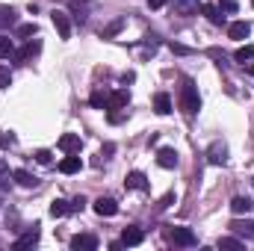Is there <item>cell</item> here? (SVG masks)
I'll list each match as a JSON object with an SVG mask.
<instances>
[{
    "label": "cell",
    "instance_id": "cell-7",
    "mask_svg": "<svg viewBox=\"0 0 254 251\" xmlns=\"http://www.w3.org/2000/svg\"><path fill=\"white\" fill-rule=\"evenodd\" d=\"M39 51H42V42H39V39H33V42H27L21 51H15V57H12V60H18V63H27V60H33Z\"/></svg>",
    "mask_w": 254,
    "mask_h": 251
},
{
    "label": "cell",
    "instance_id": "cell-3",
    "mask_svg": "<svg viewBox=\"0 0 254 251\" xmlns=\"http://www.w3.org/2000/svg\"><path fill=\"white\" fill-rule=\"evenodd\" d=\"M71 251H95L98 249V237H92V234H77V237H71Z\"/></svg>",
    "mask_w": 254,
    "mask_h": 251
},
{
    "label": "cell",
    "instance_id": "cell-13",
    "mask_svg": "<svg viewBox=\"0 0 254 251\" xmlns=\"http://www.w3.org/2000/svg\"><path fill=\"white\" fill-rule=\"evenodd\" d=\"M95 213H98V216H116V213H119V204H116L113 198H98V201H95Z\"/></svg>",
    "mask_w": 254,
    "mask_h": 251
},
{
    "label": "cell",
    "instance_id": "cell-17",
    "mask_svg": "<svg viewBox=\"0 0 254 251\" xmlns=\"http://www.w3.org/2000/svg\"><path fill=\"white\" fill-rule=\"evenodd\" d=\"M154 110H157V116H169L172 113V98L166 92H157L154 95Z\"/></svg>",
    "mask_w": 254,
    "mask_h": 251
},
{
    "label": "cell",
    "instance_id": "cell-21",
    "mask_svg": "<svg viewBox=\"0 0 254 251\" xmlns=\"http://www.w3.org/2000/svg\"><path fill=\"white\" fill-rule=\"evenodd\" d=\"M231 231L246 240H254V222H231Z\"/></svg>",
    "mask_w": 254,
    "mask_h": 251
},
{
    "label": "cell",
    "instance_id": "cell-25",
    "mask_svg": "<svg viewBox=\"0 0 254 251\" xmlns=\"http://www.w3.org/2000/svg\"><path fill=\"white\" fill-rule=\"evenodd\" d=\"M219 249L243 251V249H246V243H243V240H237V237H222V240H219Z\"/></svg>",
    "mask_w": 254,
    "mask_h": 251
},
{
    "label": "cell",
    "instance_id": "cell-41",
    "mask_svg": "<svg viewBox=\"0 0 254 251\" xmlns=\"http://www.w3.org/2000/svg\"><path fill=\"white\" fill-rule=\"evenodd\" d=\"M249 74H252V77H254V65H249Z\"/></svg>",
    "mask_w": 254,
    "mask_h": 251
},
{
    "label": "cell",
    "instance_id": "cell-40",
    "mask_svg": "<svg viewBox=\"0 0 254 251\" xmlns=\"http://www.w3.org/2000/svg\"><path fill=\"white\" fill-rule=\"evenodd\" d=\"M166 3H169V0H148V6H151V9H163Z\"/></svg>",
    "mask_w": 254,
    "mask_h": 251
},
{
    "label": "cell",
    "instance_id": "cell-33",
    "mask_svg": "<svg viewBox=\"0 0 254 251\" xmlns=\"http://www.w3.org/2000/svg\"><path fill=\"white\" fill-rule=\"evenodd\" d=\"M9 86H12V74H9V68L0 65V89H9Z\"/></svg>",
    "mask_w": 254,
    "mask_h": 251
},
{
    "label": "cell",
    "instance_id": "cell-22",
    "mask_svg": "<svg viewBox=\"0 0 254 251\" xmlns=\"http://www.w3.org/2000/svg\"><path fill=\"white\" fill-rule=\"evenodd\" d=\"M15 21H18L15 9H12V6H0V30H6V27H15Z\"/></svg>",
    "mask_w": 254,
    "mask_h": 251
},
{
    "label": "cell",
    "instance_id": "cell-32",
    "mask_svg": "<svg viewBox=\"0 0 254 251\" xmlns=\"http://www.w3.org/2000/svg\"><path fill=\"white\" fill-rule=\"evenodd\" d=\"M51 160H54V154H51V151H45V148H42V151H36V163L51 166Z\"/></svg>",
    "mask_w": 254,
    "mask_h": 251
},
{
    "label": "cell",
    "instance_id": "cell-14",
    "mask_svg": "<svg viewBox=\"0 0 254 251\" xmlns=\"http://www.w3.org/2000/svg\"><path fill=\"white\" fill-rule=\"evenodd\" d=\"M231 210L237 213V216H249L254 210V204H252V198H246V195H237L234 201H231Z\"/></svg>",
    "mask_w": 254,
    "mask_h": 251
},
{
    "label": "cell",
    "instance_id": "cell-5",
    "mask_svg": "<svg viewBox=\"0 0 254 251\" xmlns=\"http://www.w3.org/2000/svg\"><path fill=\"white\" fill-rule=\"evenodd\" d=\"M207 160H210L213 166H225V163H228V145H225V142H213V145L207 148Z\"/></svg>",
    "mask_w": 254,
    "mask_h": 251
},
{
    "label": "cell",
    "instance_id": "cell-9",
    "mask_svg": "<svg viewBox=\"0 0 254 251\" xmlns=\"http://www.w3.org/2000/svg\"><path fill=\"white\" fill-rule=\"evenodd\" d=\"M157 163H160L163 169H175V166H178V151H175V148H160V151H157Z\"/></svg>",
    "mask_w": 254,
    "mask_h": 251
},
{
    "label": "cell",
    "instance_id": "cell-35",
    "mask_svg": "<svg viewBox=\"0 0 254 251\" xmlns=\"http://www.w3.org/2000/svg\"><path fill=\"white\" fill-rule=\"evenodd\" d=\"M172 201H175V192H166V195L160 198V204H157V207H160V210H166V207H172Z\"/></svg>",
    "mask_w": 254,
    "mask_h": 251
},
{
    "label": "cell",
    "instance_id": "cell-36",
    "mask_svg": "<svg viewBox=\"0 0 254 251\" xmlns=\"http://www.w3.org/2000/svg\"><path fill=\"white\" fill-rule=\"evenodd\" d=\"M169 48H172V54H181V57H187V54H190V48H187V45H178V42H172Z\"/></svg>",
    "mask_w": 254,
    "mask_h": 251
},
{
    "label": "cell",
    "instance_id": "cell-4",
    "mask_svg": "<svg viewBox=\"0 0 254 251\" xmlns=\"http://www.w3.org/2000/svg\"><path fill=\"white\" fill-rule=\"evenodd\" d=\"M60 151H65V154H80V148H83V139H80V133H65V136H60Z\"/></svg>",
    "mask_w": 254,
    "mask_h": 251
},
{
    "label": "cell",
    "instance_id": "cell-38",
    "mask_svg": "<svg viewBox=\"0 0 254 251\" xmlns=\"http://www.w3.org/2000/svg\"><path fill=\"white\" fill-rule=\"evenodd\" d=\"M9 145H15V136L9 133V136H0V148H9Z\"/></svg>",
    "mask_w": 254,
    "mask_h": 251
},
{
    "label": "cell",
    "instance_id": "cell-23",
    "mask_svg": "<svg viewBox=\"0 0 254 251\" xmlns=\"http://www.w3.org/2000/svg\"><path fill=\"white\" fill-rule=\"evenodd\" d=\"M12 181L21 184V187H36V178H33L27 169H15V172H12Z\"/></svg>",
    "mask_w": 254,
    "mask_h": 251
},
{
    "label": "cell",
    "instance_id": "cell-24",
    "mask_svg": "<svg viewBox=\"0 0 254 251\" xmlns=\"http://www.w3.org/2000/svg\"><path fill=\"white\" fill-rule=\"evenodd\" d=\"M68 213H71V204L63 201V198H57V201L51 204V216H54V219H63V216H68Z\"/></svg>",
    "mask_w": 254,
    "mask_h": 251
},
{
    "label": "cell",
    "instance_id": "cell-34",
    "mask_svg": "<svg viewBox=\"0 0 254 251\" xmlns=\"http://www.w3.org/2000/svg\"><path fill=\"white\" fill-rule=\"evenodd\" d=\"M219 9H222V12H231V15H234V12H237L240 6H237V0H219Z\"/></svg>",
    "mask_w": 254,
    "mask_h": 251
},
{
    "label": "cell",
    "instance_id": "cell-27",
    "mask_svg": "<svg viewBox=\"0 0 254 251\" xmlns=\"http://www.w3.org/2000/svg\"><path fill=\"white\" fill-rule=\"evenodd\" d=\"M107 101H110V95H107V92H101V89H98V92H92V98H89V104H92L95 110H107Z\"/></svg>",
    "mask_w": 254,
    "mask_h": 251
},
{
    "label": "cell",
    "instance_id": "cell-31",
    "mask_svg": "<svg viewBox=\"0 0 254 251\" xmlns=\"http://www.w3.org/2000/svg\"><path fill=\"white\" fill-rule=\"evenodd\" d=\"M9 178H12V172H9V166L0 160V189L3 187H9Z\"/></svg>",
    "mask_w": 254,
    "mask_h": 251
},
{
    "label": "cell",
    "instance_id": "cell-12",
    "mask_svg": "<svg viewBox=\"0 0 254 251\" xmlns=\"http://www.w3.org/2000/svg\"><path fill=\"white\" fill-rule=\"evenodd\" d=\"M201 12L207 15V21H210L213 27H222V24H225V15H222V9H219V6H210V3H201Z\"/></svg>",
    "mask_w": 254,
    "mask_h": 251
},
{
    "label": "cell",
    "instance_id": "cell-29",
    "mask_svg": "<svg viewBox=\"0 0 254 251\" xmlns=\"http://www.w3.org/2000/svg\"><path fill=\"white\" fill-rule=\"evenodd\" d=\"M36 33H39V27H36V24H21V27L15 30V36H18V39H30V36H36Z\"/></svg>",
    "mask_w": 254,
    "mask_h": 251
},
{
    "label": "cell",
    "instance_id": "cell-15",
    "mask_svg": "<svg viewBox=\"0 0 254 251\" xmlns=\"http://www.w3.org/2000/svg\"><path fill=\"white\" fill-rule=\"evenodd\" d=\"M125 187H127V189H139V192H145L151 184H148V178H145L142 172H130V175H127V181H125Z\"/></svg>",
    "mask_w": 254,
    "mask_h": 251
},
{
    "label": "cell",
    "instance_id": "cell-26",
    "mask_svg": "<svg viewBox=\"0 0 254 251\" xmlns=\"http://www.w3.org/2000/svg\"><path fill=\"white\" fill-rule=\"evenodd\" d=\"M12 57H15V42L0 36V60H12Z\"/></svg>",
    "mask_w": 254,
    "mask_h": 251
},
{
    "label": "cell",
    "instance_id": "cell-19",
    "mask_svg": "<svg viewBox=\"0 0 254 251\" xmlns=\"http://www.w3.org/2000/svg\"><path fill=\"white\" fill-rule=\"evenodd\" d=\"M68 6H71V12H74V18H77L80 24H83V21L89 18V0H71Z\"/></svg>",
    "mask_w": 254,
    "mask_h": 251
},
{
    "label": "cell",
    "instance_id": "cell-2",
    "mask_svg": "<svg viewBox=\"0 0 254 251\" xmlns=\"http://www.w3.org/2000/svg\"><path fill=\"white\" fill-rule=\"evenodd\" d=\"M169 240H172L175 246H184V249H190V246H198V237L192 234L190 228H172V231H169Z\"/></svg>",
    "mask_w": 254,
    "mask_h": 251
},
{
    "label": "cell",
    "instance_id": "cell-30",
    "mask_svg": "<svg viewBox=\"0 0 254 251\" xmlns=\"http://www.w3.org/2000/svg\"><path fill=\"white\" fill-rule=\"evenodd\" d=\"M122 27H125V18H119V21H113L104 33H101V39H110V36H116V33H122Z\"/></svg>",
    "mask_w": 254,
    "mask_h": 251
},
{
    "label": "cell",
    "instance_id": "cell-8",
    "mask_svg": "<svg viewBox=\"0 0 254 251\" xmlns=\"http://www.w3.org/2000/svg\"><path fill=\"white\" fill-rule=\"evenodd\" d=\"M175 12L190 18V15H198L201 12V0H175Z\"/></svg>",
    "mask_w": 254,
    "mask_h": 251
},
{
    "label": "cell",
    "instance_id": "cell-43",
    "mask_svg": "<svg viewBox=\"0 0 254 251\" xmlns=\"http://www.w3.org/2000/svg\"><path fill=\"white\" fill-rule=\"evenodd\" d=\"M252 184H254V181H252Z\"/></svg>",
    "mask_w": 254,
    "mask_h": 251
},
{
    "label": "cell",
    "instance_id": "cell-39",
    "mask_svg": "<svg viewBox=\"0 0 254 251\" xmlns=\"http://www.w3.org/2000/svg\"><path fill=\"white\" fill-rule=\"evenodd\" d=\"M133 80H136V74H133V71H125V74H122V83H133Z\"/></svg>",
    "mask_w": 254,
    "mask_h": 251
},
{
    "label": "cell",
    "instance_id": "cell-1",
    "mask_svg": "<svg viewBox=\"0 0 254 251\" xmlns=\"http://www.w3.org/2000/svg\"><path fill=\"white\" fill-rule=\"evenodd\" d=\"M181 110L187 113V116H195L198 110H201V98H198V86L192 83L190 77L184 80V86H181Z\"/></svg>",
    "mask_w": 254,
    "mask_h": 251
},
{
    "label": "cell",
    "instance_id": "cell-37",
    "mask_svg": "<svg viewBox=\"0 0 254 251\" xmlns=\"http://www.w3.org/2000/svg\"><path fill=\"white\" fill-rule=\"evenodd\" d=\"M83 207H86V198H83V195L71 201V213H77V210H83Z\"/></svg>",
    "mask_w": 254,
    "mask_h": 251
},
{
    "label": "cell",
    "instance_id": "cell-28",
    "mask_svg": "<svg viewBox=\"0 0 254 251\" xmlns=\"http://www.w3.org/2000/svg\"><path fill=\"white\" fill-rule=\"evenodd\" d=\"M234 60H237V63H243V65L252 63V60H254V45H243V48L234 54Z\"/></svg>",
    "mask_w": 254,
    "mask_h": 251
},
{
    "label": "cell",
    "instance_id": "cell-20",
    "mask_svg": "<svg viewBox=\"0 0 254 251\" xmlns=\"http://www.w3.org/2000/svg\"><path fill=\"white\" fill-rule=\"evenodd\" d=\"M36 243H39V228L27 231V234H24V237H21V240H18L15 246H12V249H15V251H21V249H30V246H36Z\"/></svg>",
    "mask_w": 254,
    "mask_h": 251
},
{
    "label": "cell",
    "instance_id": "cell-16",
    "mask_svg": "<svg viewBox=\"0 0 254 251\" xmlns=\"http://www.w3.org/2000/svg\"><path fill=\"white\" fill-rule=\"evenodd\" d=\"M249 33H252V24H249V21H234V24L228 27V36H231V39H249Z\"/></svg>",
    "mask_w": 254,
    "mask_h": 251
},
{
    "label": "cell",
    "instance_id": "cell-10",
    "mask_svg": "<svg viewBox=\"0 0 254 251\" xmlns=\"http://www.w3.org/2000/svg\"><path fill=\"white\" fill-rule=\"evenodd\" d=\"M127 104H130V92H127V89H119V92H113V95H110L107 110H125Z\"/></svg>",
    "mask_w": 254,
    "mask_h": 251
},
{
    "label": "cell",
    "instance_id": "cell-6",
    "mask_svg": "<svg viewBox=\"0 0 254 251\" xmlns=\"http://www.w3.org/2000/svg\"><path fill=\"white\" fill-rule=\"evenodd\" d=\"M51 21H54V27H57V33H60V39H71V21H68V12H54L51 15Z\"/></svg>",
    "mask_w": 254,
    "mask_h": 251
},
{
    "label": "cell",
    "instance_id": "cell-18",
    "mask_svg": "<svg viewBox=\"0 0 254 251\" xmlns=\"http://www.w3.org/2000/svg\"><path fill=\"white\" fill-rule=\"evenodd\" d=\"M142 240H145V234H142L139 228H125V234H122V246H130V249L139 246Z\"/></svg>",
    "mask_w": 254,
    "mask_h": 251
},
{
    "label": "cell",
    "instance_id": "cell-11",
    "mask_svg": "<svg viewBox=\"0 0 254 251\" xmlns=\"http://www.w3.org/2000/svg\"><path fill=\"white\" fill-rule=\"evenodd\" d=\"M80 169H83V160H80L77 154H68L63 163H60V172H63V175H77Z\"/></svg>",
    "mask_w": 254,
    "mask_h": 251
},
{
    "label": "cell",
    "instance_id": "cell-42",
    "mask_svg": "<svg viewBox=\"0 0 254 251\" xmlns=\"http://www.w3.org/2000/svg\"><path fill=\"white\" fill-rule=\"evenodd\" d=\"M252 6H254V0H252Z\"/></svg>",
    "mask_w": 254,
    "mask_h": 251
}]
</instances>
